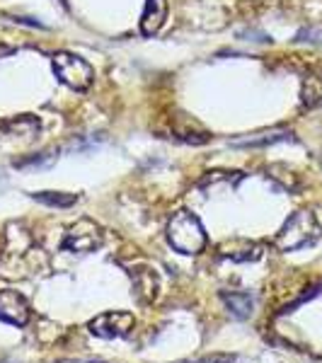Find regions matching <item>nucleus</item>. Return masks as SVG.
I'll return each instance as SVG.
<instances>
[{"instance_id":"obj_3","label":"nucleus","mask_w":322,"mask_h":363,"mask_svg":"<svg viewBox=\"0 0 322 363\" xmlns=\"http://www.w3.org/2000/svg\"><path fill=\"white\" fill-rule=\"evenodd\" d=\"M54 73L63 85L75 92L90 90L92 80H95V70L90 63L75 54H68V51L54 54Z\"/></svg>"},{"instance_id":"obj_10","label":"nucleus","mask_w":322,"mask_h":363,"mask_svg":"<svg viewBox=\"0 0 322 363\" xmlns=\"http://www.w3.org/2000/svg\"><path fill=\"white\" fill-rule=\"evenodd\" d=\"M301 95H303V104H306L308 109L320 107L322 104V68H315L313 73L306 75Z\"/></svg>"},{"instance_id":"obj_12","label":"nucleus","mask_w":322,"mask_h":363,"mask_svg":"<svg viewBox=\"0 0 322 363\" xmlns=\"http://www.w3.org/2000/svg\"><path fill=\"white\" fill-rule=\"evenodd\" d=\"M32 199L44 203V206H56V208H70L78 203V194H68V191H34Z\"/></svg>"},{"instance_id":"obj_1","label":"nucleus","mask_w":322,"mask_h":363,"mask_svg":"<svg viewBox=\"0 0 322 363\" xmlns=\"http://www.w3.org/2000/svg\"><path fill=\"white\" fill-rule=\"evenodd\" d=\"M320 238V223L313 211H296L274 238V247L281 252H296L310 247Z\"/></svg>"},{"instance_id":"obj_4","label":"nucleus","mask_w":322,"mask_h":363,"mask_svg":"<svg viewBox=\"0 0 322 363\" xmlns=\"http://www.w3.org/2000/svg\"><path fill=\"white\" fill-rule=\"evenodd\" d=\"M102 242H104L102 225L90 218H80L68 228L66 238H63V250L87 255V252H95L102 247Z\"/></svg>"},{"instance_id":"obj_13","label":"nucleus","mask_w":322,"mask_h":363,"mask_svg":"<svg viewBox=\"0 0 322 363\" xmlns=\"http://www.w3.org/2000/svg\"><path fill=\"white\" fill-rule=\"evenodd\" d=\"M5 128H8V131H13V133H20V136H25V138H32L34 133L39 131V121L34 119L32 114H25V116H20V119H15V121H8Z\"/></svg>"},{"instance_id":"obj_8","label":"nucleus","mask_w":322,"mask_h":363,"mask_svg":"<svg viewBox=\"0 0 322 363\" xmlns=\"http://www.w3.org/2000/svg\"><path fill=\"white\" fill-rule=\"evenodd\" d=\"M167 20V0H145L143 15H140V32L153 37L162 29Z\"/></svg>"},{"instance_id":"obj_9","label":"nucleus","mask_w":322,"mask_h":363,"mask_svg":"<svg viewBox=\"0 0 322 363\" xmlns=\"http://www.w3.org/2000/svg\"><path fill=\"white\" fill-rule=\"evenodd\" d=\"M221 301L226 303L228 313L238 320H248L252 315V308H255V301L250 294H243V291H233V294H221Z\"/></svg>"},{"instance_id":"obj_2","label":"nucleus","mask_w":322,"mask_h":363,"mask_svg":"<svg viewBox=\"0 0 322 363\" xmlns=\"http://www.w3.org/2000/svg\"><path fill=\"white\" fill-rule=\"evenodd\" d=\"M167 242L179 255H199L206 247V230L191 211H177L167 223Z\"/></svg>"},{"instance_id":"obj_15","label":"nucleus","mask_w":322,"mask_h":363,"mask_svg":"<svg viewBox=\"0 0 322 363\" xmlns=\"http://www.w3.org/2000/svg\"><path fill=\"white\" fill-rule=\"evenodd\" d=\"M13 22H17V25H29V27H39V29H46V25H42V22L32 20V17H20V15H13L10 17Z\"/></svg>"},{"instance_id":"obj_5","label":"nucleus","mask_w":322,"mask_h":363,"mask_svg":"<svg viewBox=\"0 0 322 363\" xmlns=\"http://www.w3.org/2000/svg\"><path fill=\"white\" fill-rule=\"evenodd\" d=\"M136 327V318L126 310H112V313H102L95 320H90L87 330L99 339H119L128 337L131 330Z\"/></svg>"},{"instance_id":"obj_7","label":"nucleus","mask_w":322,"mask_h":363,"mask_svg":"<svg viewBox=\"0 0 322 363\" xmlns=\"http://www.w3.org/2000/svg\"><path fill=\"white\" fill-rule=\"evenodd\" d=\"M218 252H221V257L233 259V262H255L262 257V245L252 242V240L233 238V240H226L218 247Z\"/></svg>"},{"instance_id":"obj_6","label":"nucleus","mask_w":322,"mask_h":363,"mask_svg":"<svg viewBox=\"0 0 322 363\" xmlns=\"http://www.w3.org/2000/svg\"><path fill=\"white\" fill-rule=\"evenodd\" d=\"M29 318H32V310H29L27 298L20 291L13 289L0 291V320L13 327H25Z\"/></svg>"},{"instance_id":"obj_14","label":"nucleus","mask_w":322,"mask_h":363,"mask_svg":"<svg viewBox=\"0 0 322 363\" xmlns=\"http://www.w3.org/2000/svg\"><path fill=\"white\" fill-rule=\"evenodd\" d=\"M298 44H322V27H303L296 34Z\"/></svg>"},{"instance_id":"obj_11","label":"nucleus","mask_w":322,"mask_h":363,"mask_svg":"<svg viewBox=\"0 0 322 363\" xmlns=\"http://www.w3.org/2000/svg\"><path fill=\"white\" fill-rule=\"evenodd\" d=\"M133 286H136V296L143 303L155 301V296H157V279H155L153 272H148V269H140V272H136V277H133Z\"/></svg>"}]
</instances>
